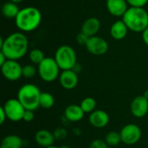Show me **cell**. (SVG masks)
Returning a JSON list of instances; mask_svg holds the SVG:
<instances>
[{
  "mask_svg": "<svg viewBox=\"0 0 148 148\" xmlns=\"http://www.w3.org/2000/svg\"><path fill=\"white\" fill-rule=\"evenodd\" d=\"M29 48V41L23 32H14L9 35L5 39L0 38V52H2L8 60L17 61L23 58Z\"/></svg>",
  "mask_w": 148,
  "mask_h": 148,
  "instance_id": "obj_1",
  "label": "cell"
},
{
  "mask_svg": "<svg viewBox=\"0 0 148 148\" xmlns=\"http://www.w3.org/2000/svg\"><path fill=\"white\" fill-rule=\"evenodd\" d=\"M42 23L41 11L33 6L23 8L15 18V23L22 32H31L36 29Z\"/></svg>",
  "mask_w": 148,
  "mask_h": 148,
  "instance_id": "obj_2",
  "label": "cell"
},
{
  "mask_svg": "<svg viewBox=\"0 0 148 148\" xmlns=\"http://www.w3.org/2000/svg\"><path fill=\"white\" fill-rule=\"evenodd\" d=\"M128 29L134 32H143L148 27V12L144 8L130 7L122 16Z\"/></svg>",
  "mask_w": 148,
  "mask_h": 148,
  "instance_id": "obj_3",
  "label": "cell"
},
{
  "mask_svg": "<svg viewBox=\"0 0 148 148\" xmlns=\"http://www.w3.org/2000/svg\"><path fill=\"white\" fill-rule=\"evenodd\" d=\"M41 94L42 92L36 85L31 83L24 84L17 92V100L26 110L35 111L40 107Z\"/></svg>",
  "mask_w": 148,
  "mask_h": 148,
  "instance_id": "obj_4",
  "label": "cell"
},
{
  "mask_svg": "<svg viewBox=\"0 0 148 148\" xmlns=\"http://www.w3.org/2000/svg\"><path fill=\"white\" fill-rule=\"evenodd\" d=\"M55 60L62 70L73 69L77 63L76 53L69 45H62L59 47L56 51Z\"/></svg>",
  "mask_w": 148,
  "mask_h": 148,
  "instance_id": "obj_5",
  "label": "cell"
},
{
  "mask_svg": "<svg viewBox=\"0 0 148 148\" xmlns=\"http://www.w3.org/2000/svg\"><path fill=\"white\" fill-rule=\"evenodd\" d=\"M60 67L55 58L45 57V59L38 65L37 72L41 79L46 82H52L60 76Z\"/></svg>",
  "mask_w": 148,
  "mask_h": 148,
  "instance_id": "obj_6",
  "label": "cell"
},
{
  "mask_svg": "<svg viewBox=\"0 0 148 148\" xmlns=\"http://www.w3.org/2000/svg\"><path fill=\"white\" fill-rule=\"evenodd\" d=\"M6 113L7 119L11 121H19L23 120L25 113V108L17 99H10L3 106Z\"/></svg>",
  "mask_w": 148,
  "mask_h": 148,
  "instance_id": "obj_7",
  "label": "cell"
},
{
  "mask_svg": "<svg viewBox=\"0 0 148 148\" xmlns=\"http://www.w3.org/2000/svg\"><path fill=\"white\" fill-rule=\"evenodd\" d=\"M1 72L5 79L15 82L23 76V67L17 61L7 60L6 62L1 66Z\"/></svg>",
  "mask_w": 148,
  "mask_h": 148,
  "instance_id": "obj_8",
  "label": "cell"
},
{
  "mask_svg": "<svg viewBox=\"0 0 148 148\" xmlns=\"http://www.w3.org/2000/svg\"><path fill=\"white\" fill-rule=\"evenodd\" d=\"M121 142L126 145H134L141 138V130L135 124H127L120 132Z\"/></svg>",
  "mask_w": 148,
  "mask_h": 148,
  "instance_id": "obj_9",
  "label": "cell"
},
{
  "mask_svg": "<svg viewBox=\"0 0 148 148\" xmlns=\"http://www.w3.org/2000/svg\"><path fill=\"white\" fill-rule=\"evenodd\" d=\"M85 47L87 50L94 56H102L108 50V42L104 38L97 36L89 37Z\"/></svg>",
  "mask_w": 148,
  "mask_h": 148,
  "instance_id": "obj_10",
  "label": "cell"
},
{
  "mask_svg": "<svg viewBox=\"0 0 148 148\" xmlns=\"http://www.w3.org/2000/svg\"><path fill=\"white\" fill-rule=\"evenodd\" d=\"M131 113L137 118H142L148 113V100L143 95L136 96L130 105Z\"/></svg>",
  "mask_w": 148,
  "mask_h": 148,
  "instance_id": "obj_11",
  "label": "cell"
},
{
  "mask_svg": "<svg viewBox=\"0 0 148 148\" xmlns=\"http://www.w3.org/2000/svg\"><path fill=\"white\" fill-rule=\"evenodd\" d=\"M78 75L73 69L62 70L59 76V82L61 86L68 90L75 88L78 84Z\"/></svg>",
  "mask_w": 148,
  "mask_h": 148,
  "instance_id": "obj_12",
  "label": "cell"
},
{
  "mask_svg": "<svg viewBox=\"0 0 148 148\" xmlns=\"http://www.w3.org/2000/svg\"><path fill=\"white\" fill-rule=\"evenodd\" d=\"M107 9L114 16H123L128 10L127 0H107Z\"/></svg>",
  "mask_w": 148,
  "mask_h": 148,
  "instance_id": "obj_13",
  "label": "cell"
},
{
  "mask_svg": "<svg viewBox=\"0 0 148 148\" xmlns=\"http://www.w3.org/2000/svg\"><path fill=\"white\" fill-rule=\"evenodd\" d=\"M89 123L97 128H102L106 127L109 122V115L103 110H95L89 115Z\"/></svg>",
  "mask_w": 148,
  "mask_h": 148,
  "instance_id": "obj_14",
  "label": "cell"
},
{
  "mask_svg": "<svg viewBox=\"0 0 148 148\" xmlns=\"http://www.w3.org/2000/svg\"><path fill=\"white\" fill-rule=\"evenodd\" d=\"M101 29V22L97 17H89L84 21L82 25L81 32L88 36V37H92L96 36Z\"/></svg>",
  "mask_w": 148,
  "mask_h": 148,
  "instance_id": "obj_15",
  "label": "cell"
},
{
  "mask_svg": "<svg viewBox=\"0 0 148 148\" xmlns=\"http://www.w3.org/2000/svg\"><path fill=\"white\" fill-rule=\"evenodd\" d=\"M84 112L80 105L71 104L68 106L64 111V116L67 121L70 122H77L82 120L84 117Z\"/></svg>",
  "mask_w": 148,
  "mask_h": 148,
  "instance_id": "obj_16",
  "label": "cell"
},
{
  "mask_svg": "<svg viewBox=\"0 0 148 148\" xmlns=\"http://www.w3.org/2000/svg\"><path fill=\"white\" fill-rule=\"evenodd\" d=\"M35 140H36V142L39 146L45 148L53 146L56 139H55L54 134H52L51 132L46 129H41L37 131L36 134H35Z\"/></svg>",
  "mask_w": 148,
  "mask_h": 148,
  "instance_id": "obj_17",
  "label": "cell"
},
{
  "mask_svg": "<svg viewBox=\"0 0 148 148\" xmlns=\"http://www.w3.org/2000/svg\"><path fill=\"white\" fill-rule=\"evenodd\" d=\"M128 28L123 20H118L110 28V35L115 40H122L127 35Z\"/></svg>",
  "mask_w": 148,
  "mask_h": 148,
  "instance_id": "obj_18",
  "label": "cell"
},
{
  "mask_svg": "<svg viewBox=\"0 0 148 148\" xmlns=\"http://www.w3.org/2000/svg\"><path fill=\"white\" fill-rule=\"evenodd\" d=\"M23 147V140L21 137L14 134L5 136L2 141L0 148H21Z\"/></svg>",
  "mask_w": 148,
  "mask_h": 148,
  "instance_id": "obj_19",
  "label": "cell"
},
{
  "mask_svg": "<svg viewBox=\"0 0 148 148\" xmlns=\"http://www.w3.org/2000/svg\"><path fill=\"white\" fill-rule=\"evenodd\" d=\"M19 11L20 9L17 6V3L11 1L3 3V5L2 6V14L5 18H16Z\"/></svg>",
  "mask_w": 148,
  "mask_h": 148,
  "instance_id": "obj_20",
  "label": "cell"
},
{
  "mask_svg": "<svg viewBox=\"0 0 148 148\" xmlns=\"http://www.w3.org/2000/svg\"><path fill=\"white\" fill-rule=\"evenodd\" d=\"M55 104V99L54 96L48 93V92H42L41 94L40 97V107L45 109L51 108Z\"/></svg>",
  "mask_w": 148,
  "mask_h": 148,
  "instance_id": "obj_21",
  "label": "cell"
},
{
  "mask_svg": "<svg viewBox=\"0 0 148 148\" xmlns=\"http://www.w3.org/2000/svg\"><path fill=\"white\" fill-rule=\"evenodd\" d=\"M82 109L83 110V112L85 114L89 113L91 114L92 112L95 111V107H96V101L93 98V97H86L84 98L81 104H80Z\"/></svg>",
  "mask_w": 148,
  "mask_h": 148,
  "instance_id": "obj_22",
  "label": "cell"
},
{
  "mask_svg": "<svg viewBox=\"0 0 148 148\" xmlns=\"http://www.w3.org/2000/svg\"><path fill=\"white\" fill-rule=\"evenodd\" d=\"M29 57L30 62L33 64H36V65H39L45 59L44 53L40 49H31L29 51Z\"/></svg>",
  "mask_w": 148,
  "mask_h": 148,
  "instance_id": "obj_23",
  "label": "cell"
},
{
  "mask_svg": "<svg viewBox=\"0 0 148 148\" xmlns=\"http://www.w3.org/2000/svg\"><path fill=\"white\" fill-rule=\"evenodd\" d=\"M105 141L109 147H115V146L119 145L121 142V138L120 133L115 132V131L109 132L106 135Z\"/></svg>",
  "mask_w": 148,
  "mask_h": 148,
  "instance_id": "obj_24",
  "label": "cell"
},
{
  "mask_svg": "<svg viewBox=\"0 0 148 148\" xmlns=\"http://www.w3.org/2000/svg\"><path fill=\"white\" fill-rule=\"evenodd\" d=\"M37 70L32 64H26L23 67V76L25 78H32L36 75Z\"/></svg>",
  "mask_w": 148,
  "mask_h": 148,
  "instance_id": "obj_25",
  "label": "cell"
},
{
  "mask_svg": "<svg viewBox=\"0 0 148 148\" xmlns=\"http://www.w3.org/2000/svg\"><path fill=\"white\" fill-rule=\"evenodd\" d=\"M89 148H109V146L106 143V141L97 139L92 141Z\"/></svg>",
  "mask_w": 148,
  "mask_h": 148,
  "instance_id": "obj_26",
  "label": "cell"
},
{
  "mask_svg": "<svg viewBox=\"0 0 148 148\" xmlns=\"http://www.w3.org/2000/svg\"><path fill=\"white\" fill-rule=\"evenodd\" d=\"M127 3L131 7L144 8V6L148 3V0H127Z\"/></svg>",
  "mask_w": 148,
  "mask_h": 148,
  "instance_id": "obj_27",
  "label": "cell"
},
{
  "mask_svg": "<svg viewBox=\"0 0 148 148\" xmlns=\"http://www.w3.org/2000/svg\"><path fill=\"white\" fill-rule=\"evenodd\" d=\"M53 134H54L56 140H62L67 136V131L62 127H59V128L56 129Z\"/></svg>",
  "mask_w": 148,
  "mask_h": 148,
  "instance_id": "obj_28",
  "label": "cell"
},
{
  "mask_svg": "<svg viewBox=\"0 0 148 148\" xmlns=\"http://www.w3.org/2000/svg\"><path fill=\"white\" fill-rule=\"evenodd\" d=\"M75 38H76L77 42L81 45H86L89 39V37L88 36H86L85 34H83L82 32H80L79 34H77Z\"/></svg>",
  "mask_w": 148,
  "mask_h": 148,
  "instance_id": "obj_29",
  "label": "cell"
},
{
  "mask_svg": "<svg viewBox=\"0 0 148 148\" xmlns=\"http://www.w3.org/2000/svg\"><path fill=\"white\" fill-rule=\"evenodd\" d=\"M34 119H35L34 111H32V110H25V113H24V114H23V120L25 122H30V121H32Z\"/></svg>",
  "mask_w": 148,
  "mask_h": 148,
  "instance_id": "obj_30",
  "label": "cell"
},
{
  "mask_svg": "<svg viewBox=\"0 0 148 148\" xmlns=\"http://www.w3.org/2000/svg\"><path fill=\"white\" fill-rule=\"evenodd\" d=\"M6 119H7V115H6V113L3 109V107L2 106L0 108V124L1 125L3 124Z\"/></svg>",
  "mask_w": 148,
  "mask_h": 148,
  "instance_id": "obj_31",
  "label": "cell"
},
{
  "mask_svg": "<svg viewBox=\"0 0 148 148\" xmlns=\"http://www.w3.org/2000/svg\"><path fill=\"white\" fill-rule=\"evenodd\" d=\"M142 40L144 43L148 46V27L142 32Z\"/></svg>",
  "mask_w": 148,
  "mask_h": 148,
  "instance_id": "obj_32",
  "label": "cell"
},
{
  "mask_svg": "<svg viewBox=\"0 0 148 148\" xmlns=\"http://www.w3.org/2000/svg\"><path fill=\"white\" fill-rule=\"evenodd\" d=\"M7 60H8L7 57H6L2 52H0V67H1L2 65H3V64L6 62Z\"/></svg>",
  "mask_w": 148,
  "mask_h": 148,
  "instance_id": "obj_33",
  "label": "cell"
},
{
  "mask_svg": "<svg viewBox=\"0 0 148 148\" xmlns=\"http://www.w3.org/2000/svg\"><path fill=\"white\" fill-rule=\"evenodd\" d=\"M146 99H147L148 100V89H147L146 91H144V93H143V95H142Z\"/></svg>",
  "mask_w": 148,
  "mask_h": 148,
  "instance_id": "obj_34",
  "label": "cell"
},
{
  "mask_svg": "<svg viewBox=\"0 0 148 148\" xmlns=\"http://www.w3.org/2000/svg\"><path fill=\"white\" fill-rule=\"evenodd\" d=\"M10 1H11L13 3H22L23 0H10Z\"/></svg>",
  "mask_w": 148,
  "mask_h": 148,
  "instance_id": "obj_35",
  "label": "cell"
},
{
  "mask_svg": "<svg viewBox=\"0 0 148 148\" xmlns=\"http://www.w3.org/2000/svg\"><path fill=\"white\" fill-rule=\"evenodd\" d=\"M45 148H61V147H55V146H50V147H45Z\"/></svg>",
  "mask_w": 148,
  "mask_h": 148,
  "instance_id": "obj_36",
  "label": "cell"
},
{
  "mask_svg": "<svg viewBox=\"0 0 148 148\" xmlns=\"http://www.w3.org/2000/svg\"><path fill=\"white\" fill-rule=\"evenodd\" d=\"M147 4H148V3H147Z\"/></svg>",
  "mask_w": 148,
  "mask_h": 148,
  "instance_id": "obj_37",
  "label": "cell"
}]
</instances>
